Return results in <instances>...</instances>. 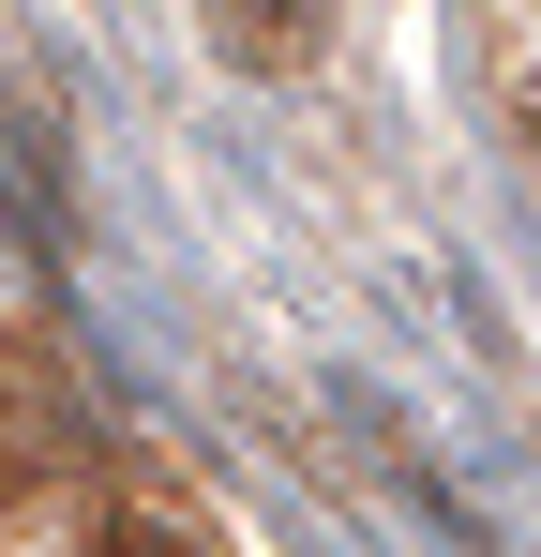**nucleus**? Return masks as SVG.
<instances>
[{
	"mask_svg": "<svg viewBox=\"0 0 541 557\" xmlns=\"http://www.w3.org/2000/svg\"><path fill=\"white\" fill-rule=\"evenodd\" d=\"M211 30H226V61H256V76H286V61L316 46V0H211Z\"/></svg>",
	"mask_w": 541,
	"mask_h": 557,
	"instance_id": "nucleus-1",
	"label": "nucleus"
},
{
	"mask_svg": "<svg viewBox=\"0 0 541 557\" xmlns=\"http://www.w3.org/2000/svg\"><path fill=\"white\" fill-rule=\"evenodd\" d=\"M90 557H211V528H180V512L136 497V512H105V543H90Z\"/></svg>",
	"mask_w": 541,
	"mask_h": 557,
	"instance_id": "nucleus-2",
	"label": "nucleus"
}]
</instances>
